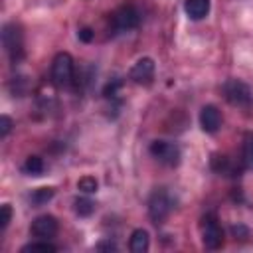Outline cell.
Instances as JSON below:
<instances>
[{"mask_svg":"<svg viewBox=\"0 0 253 253\" xmlns=\"http://www.w3.org/2000/svg\"><path fill=\"white\" fill-rule=\"evenodd\" d=\"M2 43H4V49L10 55L12 63H18L24 57V34H22V28L18 24H14V22L4 24Z\"/></svg>","mask_w":253,"mask_h":253,"instance_id":"1","label":"cell"},{"mask_svg":"<svg viewBox=\"0 0 253 253\" xmlns=\"http://www.w3.org/2000/svg\"><path fill=\"white\" fill-rule=\"evenodd\" d=\"M75 77V65H73V57L67 51H61L53 57L51 63V81L57 87H69L73 83Z\"/></svg>","mask_w":253,"mask_h":253,"instance_id":"2","label":"cell"},{"mask_svg":"<svg viewBox=\"0 0 253 253\" xmlns=\"http://www.w3.org/2000/svg\"><path fill=\"white\" fill-rule=\"evenodd\" d=\"M172 208H174L172 206V198L164 188H158V190L152 192V196L148 200V215L156 225L166 221V217L170 215Z\"/></svg>","mask_w":253,"mask_h":253,"instance_id":"3","label":"cell"},{"mask_svg":"<svg viewBox=\"0 0 253 253\" xmlns=\"http://www.w3.org/2000/svg\"><path fill=\"white\" fill-rule=\"evenodd\" d=\"M221 91H223V97L227 99V103H231L233 107H249L253 101V93H251L249 85L239 79H227L223 83Z\"/></svg>","mask_w":253,"mask_h":253,"instance_id":"4","label":"cell"},{"mask_svg":"<svg viewBox=\"0 0 253 253\" xmlns=\"http://www.w3.org/2000/svg\"><path fill=\"white\" fill-rule=\"evenodd\" d=\"M111 22H113V28H115L117 32H128V30H132V28L138 26V22H140V12L136 10L134 4H123L119 10L113 12Z\"/></svg>","mask_w":253,"mask_h":253,"instance_id":"5","label":"cell"},{"mask_svg":"<svg viewBox=\"0 0 253 253\" xmlns=\"http://www.w3.org/2000/svg\"><path fill=\"white\" fill-rule=\"evenodd\" d=\"M202 241L208 249H219L223 245V229L213 213H208L202 219Z\"/></svg>","mask_w":253,"mask_h":253,"instance_id":"6","label":"cell"},{"mask_svg":"<svg viewBox=\"0 0 253 253\" xmlns=\"http://www.w3.org/2000/svg\"><path fill=\"white\" fill-rule=\"evenodd\" d=\"M150 154L158 162H162L166 166H178L180 164V158H182L180 148L174 142H168V140H154L150 144Z\"/></svg>","mask_w":253,"mask_h":253,"instance_id":"7","label":"cell"},{"mask_svg":"<svg viewBox=\"0 0 253 253\" xmlns=\"http://www.w3.org/2000/svg\"><path fill=\"white\" fill-rule=\"evenodd\" d=\"M57 229H59V223L53 215H40L32 221V235L38 237V239H51L57 235Z\"/></svg>","mask_w":253,"mask_h":253,"instance_id":"8","label":"cell"},{"mask_svg":"<svg viewBox=\"0 0 253 253\" xmlns=\"http://www.w3.org/2000/svg\"><path fill=\"white\" fill-rule=\"evenodd\" d=\"M154 61L150 57H140L132 67H130V73L128 77L138 83V85H150L152 79H154Z\"/></svg>","mask_w":253,"mask_h":253,"instance_id":"9","label":"cell"},{"mask_svg":"<svg viewBox=\"0 0 253 253\" xmlns=\"http://www.w3.org/2000/svg\"><path fill=\"white\" fill-rule=\"evenodd\" d=\"M200 125H202V130L204 132H217V128L221 126V113L215 105H206L202 107L200 111Z\"/></svg>","mask_w":253,"mask_h":253,"instance_id":"10","label":"cell"},{"mask_svg":"<svg viewBox=\"0 0 253 253\" xmlns=\"http://www.w3.org/2000/svg\"><path fill=\"white\" fill-rule=\"evenodd\" d=\"M184 10H186L188 18L202 20L210 12V0H186L184 2Z\"/></svg>","mask_w":253,"mask_h":253,"instance_id":"11","label":"cell"},{"mask_svg":"<svg viewBox=\"0 0 253 253\" xmlns=\"http://www.w3.org/2000/svg\"><path fill=\"white\" fill-rule=\"evenodd\" d=\"M128 247L132 253H146L148 247H150V237H148V231L146 229H134L132 235H130V241H128Z\"/></svg>","mask_w":253,"mask_h":253,"instance_id":"12","label":"cell"},{"mask_svg":"<svg viewBox=\"0 0 253 253\" xmlns=\"http://www.w3.org/2000/svg\"><path fill=\"white\" fill-rule=\"evenodd\" d=\"M53 194H55L53 188H38V190L32 192L30 202H32L34 206H43V204H47V202L53 198Z\"/></svg>","mask_w":253,"mask_h":253,"instance_id":"13","label":"cell"},{"mask_svg":"<svg viewBox=\"0 0 253 253\" xmlns=\"http://www.w3.org/2000/svg\"><path fill=\"white\" fill-rule=\"evenodd\" d=\"M24 172L30 176H40L43 172V160L40 156H28L24 162Z\"/></svg>","mask_w":253,"mask_h":253,"instance_id":"14","label":"cell"},{"mask_svg":"<svg viewBox=\"0 0 253 253\" xmlns=\"http://www.w3.org/2000/svg\"><path fill=\"white\" fill-rule=\"evenodd\" d=\"M22 251H24V253H28V251H43V253H53V251H57V247H55L53 243H49L47 239H40V241H34V243L24 245V247H22Z\"/></svg>","mask_w":253,"mask_h":253,"instance_id":"15","label":"cell"},{"mask_svg":"<svg viewBox=\"0 0 253 253\" xmlns=\"http://www.w3.org/2000/svg\"><path fill=\"white\" fill-rule=\"evenodd\" d=\"M95 211V204L89 200V198H77L75 200V213L81 215V217H87Z\"/></svg>","mask_w":253,"mask_h":253,"instance_id":"16","label":"cell"},{"mask_svg":"<svg viewBox=\"0 0 253 253\" xmlns=\"http://www.w3.org/2000/svg\"><path fill=\"white\" fill-rule=\"evenodd\" d=\"M77 188L83 192V194H95L97 192V180L93 176H83L79 182H77Z\"/></svg>","mask_w":253,"mask_h":253,"instance_id":"17","label":"cell"},{"mask_svg":"<svg viewBox=\"0 0 253 253\" xmlns=\"http://www.w3.org/2000/svg\"><path fill=\"white\" fill-rule=\"evenodd\" d=\"M211 166H213V170H215V172H221V174H225V172L229 170V160H227L225 156L213 154V158H211Z\"/></svg>","mask_w":253,"mask_h":253,"instance_id":"18","label":"cell"},{"mask_svg":"<svg viewBox=\"0 0 253 253\" xmlns=\"http://www.w3.org/2000/svg\"><path fill=\"white\" fill-rule=\"evenodd\" d=\"M10 219H12V208H10L8 204H4V206L0 208V229H2V231L8 227Z\"/></svg>","mask_w":253,"mask_h":253,"instance_id":"19","label":"cell"},{"mask_svg":"<svg viewBox=\"0 0 253 253\" xmlns=\"http://www.w3.org/2000/svg\"><path fill=\"white\" fill-rule=\"evenodd\" d=\"M12 130V119L8 115H2L0 117V136H8V132Z\"/></svg>","mask_w":253,"mask_h":253,"instance_id":"20","label":"cell"},{"mask_svg":"<svg viewBox=\"0 0 253 253\" xmlns=\"http://www.w3.org/2000/svg\"><path fill=\"white\" fill-rule=\"evenodd\" d=\"M121 85H123V83H121V79H113V81H111V83H109V85L105 87V91H103V95H105V97H115Z\"/></svg>","mask_w":253,"mask_h":253,"instance_id":"21","label":"cell"},{"mask_svg":"<svg viewBox=\"0 0 253 253\" xmlns=\"http://www.w3.org/2000/svg\"><path fill=\"white\" fill-rule=\"evenodd\" d=\"M77 36H79V40H81V42H85V43H87V42H91V40H93L95 32H93L91 28H81Z\"/></svg>","mask_w":253,"mask_h":253,"instance_id":"22","label":"cell"},{"mask_svg":"<svg viewBox=\"0 0 253 253\" xmlns=\"http://www.w3.org/2000/svg\"><path fill=\"white\" fill-rule=\"evenodd\" d=\"M95 249L97 251H117V243H113V241H101V243L95 245Z\"/></svg>","mask_w":253,"mask_h":253,"instance_id":"23","label":"cell"}]
</instances>
